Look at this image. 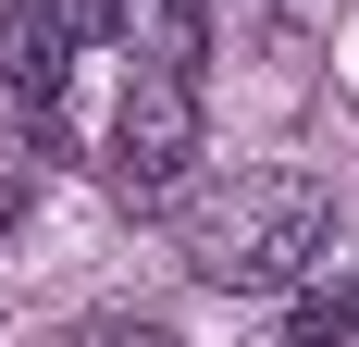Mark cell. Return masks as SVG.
Returning a JSON list of instances; mask_svg holds the SVG:
<instances>
[{
    "instance_id": "obj_1",
    "label": "cell",
    "mask_w": 359,
    "mask_h": 347,
    "mask_svg": "<svg viewBox=\"0 0 359 347\" xmlns=\"http://www.w3.org/2000/svg\"><path fill=\"white\" fill-rule=\"evenodd\" d=\"M323 248H334V199L297 162H260L186 211V273L223 285V298H297L323 273Z\"/></svg>"
},
{
    "instance_id": "obj_2",
    "label": "cell",
    "mask_w": 359,
    "mask_h": 347,
    "mask_svg": "<svg viewBox=\"0 0 359 347\" xmlns=\"http://www.w3.org/2000/svg\"><path fill=\"white\" fill-rule=\"evenodd\" d=\"M198 162V74L186 63H137L111 100V186L124 199H174Z\"/></svg>"
},
{
    "instance_id": "obj_3",
    "label": "cell",
    "mask_w": 359,
    "mask_h": 347,
    "mask_svg": "<svg viewBox=\"0 0 359 347\" xmlns=\"http://www.w3.org/2000/svg\"><path fill=\"white\" fill-rule=\"evenodd\" d=\"M62 13H50V0H13V13H0V87H13V100H62Z\"/></svg>"
},
{
    "instance_id": "obj_4",
    "label": "cell",
    "mask_w": 359,
    "mask_h": 347,
    "mask_svg": "<svg viewBox=\"0 0 359 347\" xmlns=\"http://www.w3.org/2000/svg\"><path fill=\"white\" fill-rule=\"evenodd\" d=\"M359 335V285H334V273H310L285 298V347H347Z\"/></svg>"
},
{
    "instance_id": "obj_5",
    "label": "cell",
    "mask_w": 359,
    "mask_h": 347,
    "mask_svg": "<svg viewBox=\"0 0 359 347\" xmlns=\"http://www.w3.org/2000/svg\"><path fill=\"white\" fill-rule=\"evenodd\" d=\"M211 13H223V0H149V25H161V63H186V74L211 63Z\"/></svg>"
},
{
    "instance_id": "obj_6",
    "label": "cell",
    "mask_w": 359,
    "mask_h": 347,
    "mask_svg": "<svg viewBox=\"0 0 359 347\" xmlns=\"http://www.w3.org/2000/svg\"><path fill=\"white\" fill-rule=\"evenodd\" d=\"M62 347H186V335H174L161 310H87V322H74Z\"/></svg>"
},
{
    "instance_id": "obj_7",
    "label": "cell",
    "mask_w": 359,
    "mask_h": 347,
    "mask_svg": "<svg viewBox=\"0 0 359 347\" xmlns=\"http://www.w3.org/2000/svg\"><path fill=\"white\" fill-rule=\"evenodd\" d=\"M50 13H62V37H74V50H100V37H124V25H137V0H50Z\"/></svg>"
},
{
    "instance_id": "obj_8",
    "label": "cell",
    "mask_w": 359,
    "mask_h": 347,
    "mask_svg": "<svg viewBox=\"0 0 359 347\" xmlns=\"http://www.w3.org/2000/svg\"><path fill=\"white\" fill-rule=\"evenodd\" d=\"M13 211H25V174H13V162H0V236H13Z\"/></svg>"
}]
</instances>
